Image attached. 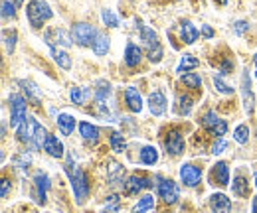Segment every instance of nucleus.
Returning <instances> with one entry per match:
<instances>
[{"instance_id": "3", "label": "nucleus", "mask_w": 257, "mask_h": 213, "mask_svg": "<svg viewBox=\"0 0 257 213\" xmlns=\"http://www.w3.org/2000/svg\"><path fill=\"white\" fill-rule=\"evenodd\" d=\"M8 103H10V126L18 128L26 121V99L18 93H12L8 97Z\"/></svg>"}, {"instance_id": "2", "label": "nucleus", "mask_w": 257, "mask_h": 213, "mask_svg": "<svg viewBox=\"0 0 257 213\" xmlns=\"http://www.w3.org/2000/svg\"><path fill=\"white\" fill-rule=\"evenodd\" d=\"M26 14H28V20H30L34 28H40L46 20H50L54 16V12H52V8L48 6L46 0H32L26 8Z\"/></svg>"}, {"instance_id": "10", "label": "nucleus", "mask_w": 257, "mask_h": 213, "mask_svg": "<svg viewBox=\"0 0 257 213\" xmlns=\"http://www.w3.org/2000/svg\"><path fill=\"white\" fill-rule=\"evenodd\" d=\"M241 91H243V107H245V113L251 115V113H253V95H251V81H249V71H247V69L243 71V77H241Z\"/></svg>"}, {"instance_id": "1", "label": "nucleus", "mask_w": 257, "mask_h": 213, "mask_svg": "<svg viewBox=\"0 0 257 213\" xmlns=\"http://www.w3.org/2000/svg\"><path fill=\"white\" fill-rule=\"evenodd\" d=\"M67 174H69V182H71L73 193H75V201H77V203H83V201H85V197L89 195L87 176H85L79 168L71 166V160H69V164H67Z\"/></svg>"}, {"instance_id": "40", "label": "nucleus", "mask_w": 257, "mask_h": 213, "mask_svg": "<svg viewBox=\"0 0 257 213\" xmlns=\"http://www.w3.org/2000/svg\"><path fill=\"white\" fill-rule=\"evenodd\" d=\"M214 85H216L218 91L224 93V95H231V93H233V87H229V85L225 83L224 79H222V75H214Z\"/></svg>"}, {"instance_id": "5", "label": "nucleus", "mask_w": 257, "mask_h": 213, "mask_svg": "<svg viewBox=\"0 0 257 213\" xmlns=\"http://www.w3.org/2000/svg\"><path fill=\"white\" fill-rule=\"evenodd\" d=\"M97 34L99 32L91 26V24H75L73 26V30H71V38L75 40V44H79V46H93V42H95Z\"/></svg>"}, {"instance_id": "20", "label": "nucleus", "mask_w": 257, "mask_h": 213, "mask_svg": "<svg viewBox=\"0 0 257 213\" xmlns=\"http://www.w3.org/2000/svg\"><path fill=\"white\" fill-rule=\"evenodd\" d=\"M198 34H200V32L196 30V26H194L192 22L184 20V22L180 24V36H182L184 44H194V42L198 40Z\"/></svg>"}, {"instance_id": "47", "label": "nucleus", "mask_w": 257, "mask_h": 213, "mask_svg": "<svg viewBox=\"0 0 257 213\" xmlns=\"http://www.w3.org/2000/svg\"><path fill=\"white\" fill-rule=\"evenodd\" d=\"M8 185H10V182H8V180H2V191H0V195H2V197H6V191H8Z\"/></svg>"}, {"instance_id": "7", "label": "nucleus", "mask_w": 257, "mask_h": 213, "mask_svg": "<svg viewBox=\"0 0 257 213\" xmlns=\"http://www.w3.org/2000/svg\"><path fill=\"white\" fill-rule=\"evenodd\" d=\"M180 180L188 187H196L202 180V170L198 166H194V164H182L180 166Z\"/></svg>"}, {"instance_id": "30", "label": "nucleus", "mask_w": 257, "mask_h": 213, "mask_svg": "<svg viewBox=\"0 0 257 213\" xmlns=\"http://www.w3.org/2000/svg\"><path fill=\"white\" fill-rule=\"evenodd\" d=\"M153 207H155V197L153 195H143L139 199V203L135 205V213H145L149 209H153Z\"/></svg>"}, {"instance_id": "49", "label": "nucleus", "mask_w": 257, "mask_h": 213, "mask_svg": "<svg viewBox=\"0 0 257 213\" xmlns=\"http://www.w3.org/2000/svg\"><path fill=\"white\" fill-rule=\"evenodd\" d=\"M253 61H255V75H257V54H255V58H253Z\"/></svg>"}, {"instance_id": "23", "label": "nucleus", "mask_w": 257, "mask_h": 213, "mask_svg": "<svg viewBox=\"0 0 257 213\" xmlns=\"http://www.w3.org/2000/svg\"><path fill=\"white\" fill-rule=\"evenodd\" d=\"M141 162H143L145 166L157 164V162H159V152H157V148H155V146H143V148H141Z\"/></svg>"}, {"instance_id": "14", "label": "nucleus", "mask_w": 257, "mask_h": 213, "mask_svg": "<svg viewBox=\"0 0 257 213\" xmlns=\"http://www.w3.org/2000/svg\"><path fill=\"white\" fill-rule=\"evenodd\" d=\"M212 182H216L214 185H222V187L229 183V168L225 162H218L212 168Z\"/></svg>"}, {"instance_id": "50", "label": "nucleus", "mask_w": 257, "mask_h": 213, "mask_svg": "<svg viewBox=\"0 0 257 213\" xmlns=\"http://www.w3.org/2000/svg\"><path fill=\"white\" fill-rule=\"evenodd\" d=\"M218 2H220V4H227V0H218Z\"/></svg>"}, {"instance_id": "12", "label": "nucleus", "mask_w": 257, "mask_h": 213, "mask_svg": "<svg viewBox=\"0 0 257 213\" xmlns=\"http://www.w3.org/2000/svg\"><path fill=\"white\" fill-rule=\"evenodd\" d=\"M34 183H36V191H38V201H40V203H46V201H48L46 195H48V189H50V185H52L48 174L38 172V174L34 176Z\"/></svg>"}, {"instance_id": "6", "label": "nucleus", "mask_w": 257, "mask_h": 213, "mask_svg": "<svg viewBox=\"0 0 257 213\" xmlns=\"http://www.w3.org/2000/svg\"><path fill=\"white\" fill-rule=\"evenodd\" d=\"M202 124H204L212 134H216V136H224L225 132H227V122L222 121V119H218L214 111H208V113L202 117Z\"/></svg>"}, {"instance_id": "21", "label": "nucleus", "mask_w": 257, "mask_h": 213, "mask_svg": "<svg viewBox=\"0 0 257 213\" xmlns=\"http://www.w3.org/2000/svg\"><path fill=\"white\" fill-rule=\"evenodd\" d=\"M141 48H137L135 44H127V50H125V63H127L128 67H135V65H139V61H141Z\"/></svg>"}, {"instance_id": "25", "label": "nucleus", "mask_w": 257, "mask_h": 213, "mask_svg": "<svg viewBox=\"0 0 257 213\" xmlns=\"http://www.w3.org/2000/svg\"><path fill=\"white\" fill-rule=\"evenodd\" d=\"M18 85L24 89V93H26V97L28 99H32L34 103H40V91H38V87H36V83H32V81H24V79H20L18 81Z\"/></svg>"}, {"instance_id": "32", "label": "nucleus", "mask_w": 257, "mask_h": 213, "mask_svg": "<svg viewBox=\"0 0 257 213\" xmlns=\"http://www.w3.org/2000/svg\"><path fill=\"white\" fill-rule=\"evenodd\" d=\"M48 130L40 124L38 128H36V134H34V148H44V144H46V140H48Z\"/></svg>"}, {"instance_id": "19", "label": "nucleus", "mask_w": 257, "mask_h": 213, "mask_svg": "<svg viewBox=\"0 0 257 213\" xmlns=\"http://www.w3.org/2000/svg\"><path fill=\"white\" fill-rule=\"evenodd\" d=\"M44 150L50 154V156H54V158H62L64 156V144L58 140V136L50 134L48 140H46V144H44Z\"/></svg>"}, {"instance_id": "48", "label": "nucleus", "mask_w": 257, "mask_h": 213, "mask_svg": "<svg viewBox=\"0 0 257 213\" xmlns=\"http://www.w3.org/2000/svg\"><path fill=\"white\" fill-rule=\"evenodd\" d=\"M251 213H257V195L253 197V207H251Z\"/></svg>"}, {"instance_id": "31", "label": "nucleus", "mask_w": 257, "mask_h": 213, "mask_svg": "<svg viewBox=\"0 0 257 213\" xmlns=\"http://www.w3.org/2000/svg\"><path fill=\"white\" fill-rule=\"evenodd\" d=\"M109 142H111V148L115 150V152H123L125 150V136L121 134V132H113L111 136H109Z\"/></svg>"}, {"instance_id": "29", "label": "nucleus", "mask_w": 257, "mask_h": 213, "mask_svg": "<svg viewBox=\"0 0 257 213\" xmlns=\"http://www.w3.org/2000/svg\"><path fill=\"white\" fill-rule=\"evenodd\" d=\"M50 48H52V54H54L56 63H58L60 67H64V69H69V67H71V60H69V56H67L65 52H62V50H56L54 46H50Z\"/></svg>"}, {"instance_id": "26", "label": "nucleus", "mask_w": 257, "mask_h": 213, "mask_svg": "<svg viewBox=\"0 0 257 213\" xmlns=\"http://www.w3.org/2000/svg\"><path fill=\"white\" fill-rule=\"evenodd\" d=\"M93 52L97 56H105L109 52V38L105 34H97L95 42H93Z\"/></svg>"}, {"instance_id": "41", "label": "nucleus", "mask_w": 257, "mask_h": 213, "mask_svg": "<svg viewBox=\"0 0 257 213\" xmlns=\"http://www.w3.org/2000/svg\"><path fill=\"white\" fill-rule=\"evenodd\" d=\"M4 46H6V52H8V54L14 52V46H16V32H10V36L4 34Z\"/></svg>"}, {"instance_id": "46", "label": "nucleus", "mask_w": 257, "mask_h": 213, "mask_svg": "<svg viewBox=\"0 0 257 213\" xmlns=\"http://www.w3.org/2000/svg\"><path fill=\"white\" fill-rule=\"evenodd\" d=\"M202 34H204L206 38H212V36H214V30H212L210 26H206V24H204V26H202Z\"/></svg>"}, {"instance_id": "17", "label": "nucleus", "mask_w": 257, "mask_h": 213, "mask_svg": "<svg viewBox=\"0 0 257 213\" xmlns=\"http://www.w3.org/2000/svg\"><path fill=\"white\" fill-rule=\"evenodd\" d=\"M125 101H127L128 109L133 113H141L143 111V99H141V93L137 91L135 87H128L125 91Z\"/></svg>"}, {"instance_id": "42", "label": "nucleus", "mask_w": 257, "mask_h": 213, "mask_svg": "<svg viewBox=\"0 0 257 213\" xmlns=\"http://www.w3.org/2000/svg\"><path fill=\"white\" fill-rule=\"evenodd\" d=\"M14 14H16L14 4H12L10 0H2V16H4V18H12Z\"/></svg>"}, {"instance_id": "11", "label": "nucleus", "mask_w": 257, "mask_h": 213, "mask_svg": "<svg viewBox=\"0 0 257 213\" xmlns=\"http://www.w3.org/2000/svg\"><path fill=\"white\" fill-rule=\"evenodd\" d=\"M149 109L155 117H161L166 111V97L161 91H153L149 95Z\"/></svg>"}, {"instance_id": "34", "label": "nucleus", "mask_w": 257, "mask_h": 213, "mask_svg": "<svg viewBox=\"0 0 257 213\" xmlns=\"http://www.w3.org/2000/svg\"><path fill=\"white\" fill-rule=\"evenodd\" d=\"M233 138H235L237 144H245L247 138H249V128H247V124H239V126L233 130Z\"/></svg>"}, {"instance_id": "36", "label": "nucleus", "mask_w": 257, "mask_h": 213, "mask_svg": "<svg viewBox=\"0 0 257 213\" xmlns=\"http://www.w3.org/2000/svg\"><path fill=\"white\" fill-rule=\"evenodd\" d=\"M101 20H103L105 26H109V28H117V26H119V18H117L111 10H107V8L101 12Z\"/></svg>"}, {"instance_id": "52", "label": "nucleus", "mask_w": 257, "mask_h": 213, "mask_svg": "<svg viewBox=\"0 0 257 213\" xmlns=\"http://www.w3.org/2000/svg\"><path fill=\"white\" fill-rule=\"evenodd\" d=\"M18 2H22V0H18Z\"/></svg>"}, {"instance_id": "51", "label": "nucleus", "mask_w": 257, "mask_h": 213, "mask_svg": "<svg viewBox=\"0 0 257 213\" xmlns=\"http://www.w3.org/2000/svg\"><path fill=\"white\" fill-rule=\"evenodd\" d=\"M253 178H255V187H257V172H255V176H253Z\"/></svg>"}, {"instance_id": "8", "label": "nucleus", "mask_w": 257, "mask_h": 213, "mask_svg": "<svg viewBox=\"0 0 257 213\" xmlns=\"http://www.w3.org/2000/svg\"><path fill=\"white\" fill-rule=\"evenodd\" d=\"M159 195L164 203H176L180 191H178V185L172 182V180H162L159 185Z\"/></svg>"}, {"instance_id": "24", "label": "nucleus", "mask_w": 257, "mask_h": 213, "mask_svg": "<svg viewBox=\"0 0 257 213\" xmlns=\"http://www.w3.org/2000/svg\"><path fill=\"white\" fill-rule=\"evenodd\" d=\"M107 180H109V183H113V185L123 183V166H119L117 162H111V164H109Z\"/></svg>"}, {"instance_id": "22", "label": "nucleus", "mask_w": 257, "mask_h": 213, "mask_svg": "<svg viewBox=\"0 0 257 213\" xmlns=\"http://www.w3.org/2000/svg\"><path fill=\"white\" fill-rule=\"evenodd\" d=\"M58 126H60V130H62V134H71L73 132V128H75V119L71 117V115H67V113H62V115H58Z\"/></svg>"}, {"instance_id": "13", "label": "nucleus", "mask_w": 257, "mask_h": 213, "mask_svg": "<svg viewBox=\"0 0 257 213\" xmlns=\"http://www.w3.org/2000/svg\"><path fill=\"white\" fill-rule=\"evenodd\" d=\"M164 144H166V150L170 154H174V156L184 152V138H182V134L176 132V130L168 134V138L164 140Z\"/></svg>"}, {"instance_id": "45", "label": "nucleus", "mask_w": 257, "mask_h": 213, "mask_svg": "<svg viewBox=\"0 0 257 213\" xmlns=\"http://www.w3.org/2000/svg\"><path fill=\"white\" fill-rule=\"evenodd\" d=\"M247 28H249V24H247L245 20H237V22H235V26H233V32H235L237 36H241Z\"/></svg>"}, {"instance_id": "4", "label": "nucleus", "mask_w": 257, "mask_h": 213, "mask_svg": "<svg viewBox=\"0 0 257 213\" xmlns=\"http://www.w3.org/2000/svg\"><path fill=\"white\" fill-rule=\"evenodd\" d=\"M141 40L149 46V60L153 61V63H159L162 58V48L161 44H159L157 34L151 28H147V26H141Z\"/></svg>"}, {"instance_id": "9", "label": "nucleus", "mask_w": 257, "mask_h": 213, "mask_svg": "<svg viewBox=\"0 0 257 213\" xmlns=\"http://www.w3.org/2000/svg\"><path fill=\"white\" fill-rule=\"evenodd\" d=\"M40 126V122L36 119H26L18 128H16V134H18V140L20 142H34V134H36V128Z\"/></svg>"}, {"instance_id": "15", "label": "nucleus", "mask_w": 257, "mask_h": 213, "mask_svg": "<svg viewBox=\"0 0 257 213\" xmlns=\"http://www.w3.org/2000/svg\"><path fill=\"white\" fill-rule=\"evenodd\" d=\"M151 185H153V180H149L145 176H131L127 182H125V191L127 193H139L141 189L151 187Z\"/></svg>"}, {"instance_id": "39", "label": "nucleus", "mask_w": 257, "mask_h": 213, "mask_svg": "<svg viewBox=\"0 0 257 213\" xmlns=\"http://www.w3.org/2000/svg\"><path fill=\"white\" fill-rule=\"evenodd\" d=\"M178 105H180V113L182 115H190V111H192V99L188 95H180L178 97Z\"/></svg>"}, {"instance_id": "18", "label": "nucleus", "mask_w": 257, "mask_h": 213, "mask_svg": "<svg viewBox=\"0 0 257 213\" xmlns=\"http://www.w3.org/2000/svg\"><path fill=\"white\" fill-rule=\"evenodd\" d=\"M79 132H81L83 140L89 144H95L99 140V128L91 122H79Z\"/></svg>"}, {"instance_id": "37", "label": "nucleus", "mask_w": 257, "mask_h": 213, "mask_svg": "<svg viewBox=\"0 0 257 213\" xmlns=\"http://www.w3.org/2000/svg\"><path fill=\"white\" fill-rule=\"evenodd\" d=\"M109 95H111V85L105 83V81H101V83H99V89L95 91L97 103H105V99H107Z\"/></svg>"}, {"instance_id": "38", "label": "nucleus", "mask_w": 257, "mask_h": 213, "mask_svg": "<svg viewBox=\"0 0 257 213\" xmlns=\"http://www.w3.org/2000/svg\"><path fill=\"white\" fill-rule=\"evenodd\" d=\"M52 34L56 36V42H58L60 46H64V48H67V46H71V40H73V38H71V36H69L67 32L62 30V28H58V30H54V32H52Z\"/></svg>"}, {"instance_id": "35", "label": "nucleus", "mask_w": 257, "mask_h": 213, "mask_svg": "<svg viewBox=\"0 0 257 213\" xmlns=\"http://www.w3.org/2000/svg\"><path fill=\"white\" fill-rule=\"evenodd\" d=\"M196 65H198V60H196L194 56H190V54H186V56L180 60L176 69H178V73H180V71H186V69H194Z\"/></svg>"}, {"instance_id": "43", "label": "nucleus", "mask_w": 257, "mask_h": 213, "mask_svg": "<svg viewBox=\"0 0 257 213\" xmlns=\"http://www.w3.org/2000/svg\"><path fill=\"white\" fill-rule=\"evenodd\" d=\"M105 207H107V209H113V211H117V209L121 207V203H119V197H117V195H109V197L105 199Z\"/></svg>"}, {"instance_id": "27", "label": "nucleus", "mask_w": 257, "mask_h": 213, "mask_svg": "<svg viewBox=\"0 0 257 213\" xmlns=\"http://www.w3.org/2000/svg\"><path fill=\"white\" fill-rule=\"evenodd\" d=\"M231 191L237 197H245L247 195V180L241 176H235V180L231 182Z\"/></svg>"}, {"instance_id": "28", "label": "nucleus", "mask_w": 257, "mask_h": 213, "mask_svg": "<svg viewBox=\"0 0 257 213\" xmlns=\"http://www.w3.org/2000/svg\"><path fill=\"white\" fill-rule=\"evenodd\" d=\"M69 99L73 101V105H83L87 99H89V91L83 89V87H71L69 91Z\"/></svg>"}, {"instance_id": "44", "label": "nucleus", "mask_w": 257, "mask_h": 213, "mask_svg": "<svg viewBox=\"0 0 257 213\" xmlns=\"http://www.w3.org/2000/svg\"><path fill=\"white\" fill-rule=\"evenodd\" d=\"M225 146H227V142L220 136V138L214 142V146H212V154H222L225 150Z\"/></svg>"}, {"instance_id": "16", "label": "nucleus", "mask_w": 257, "mask_h": 213, "mask_svg": "<svg viewBox=\"0 0 257 213\" xmlns=\"http://www.w3.org/2000/svg\"><path fill=\"white\" fill-rule=\"evenodd\" d=\"M210 207H212V213H229L231 201L227 199V195H224V193H214L210 197Z\"/></svg>"}, {"instance_id": "33", "label": "nucleus", "mask_w": 257, "mask_h": 213, "mask_svg": "<svg viewBox=\"0 0 257 213\" xmlns=\"http://www.w3.org/2000/svg\"><path fill=\"white\" fill-rule=\"evenodd\" d=\"M182 83L186 87H190V89H200L202 87V79H200L198 73H184L182 75Z\"/></svg>"}]
</instances>
